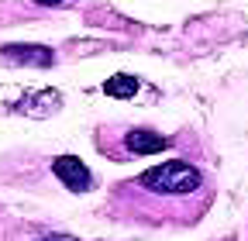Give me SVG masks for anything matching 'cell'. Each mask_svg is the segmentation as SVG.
<instances>
[{
    "label": "cell",
    "mask_w": 248,
    "mask_h": 241,
    "mask_svg": "<svg viewBox=\"0 0 248 241\" xmlns=\"http://www.w3.org/2000/svg\"><path fill=\"white\" fill-rule=\"evenodd\" d=\"M38 241H76L73 234H45V238H38Z\"/></svg>",
    "instance_id": "52a82bcc"
},
{
    "label": "cell",
    "mask_w": 248,
    "mask_h": 241,
    "mask_svg": "<svg viewBox=\"0 0 248 241\" xmlns=\"http://www.w3.org/2000/svg\"><path fill=\"white\" fill-rule=\"evenodd\" d=\"M97 145L107 159H135V155H155V152H166L169 138L152 131V128H117V124H104L97 131Z\"/></svg>",
    "instance_id": "7a4b0ae2"
},
{
    "label": "cell",
    "mask_w": 248,
    "mask_h": 241,
    "mask_svg": "<svg viewBox=\"0 0 248 241\" xmlns=\"http://www.w3.org/2000/svg\"><path fill=\"white\" fill-rule=\"evenodd\" d=\"M104 93H107V97H117V100H128V97L138 93V79L117 73V76H110V79L104 83Z\"/></svg>",
    "instance_id": "8992f818"
},
{
    "label": "cell",
    "mask_w": 248,
    "mask_h": 241,
    "mask_svg": "<svg viewBox=\"0 0 248 241\" xmlns=\"http://www.w3.org/2000/svg\"><path fill=\"white\" fill-rule=\"evenodd\" d=\"M210 179L203 169L183 159H169L155 169H145L138 179L121 183L110 193V210L131 224H193L210 203Z\"/></svg>",
    "instance_id": "6da1fadb"
},
{
    "label": "cell",
    "mask_w": 248,
    "mask_h": 241,
    "mask_svg": "<svg viewBox=\"0 0 248 241\" xmlns=\"http://www.w3.org/2000/svg\"><path fill=\"white\" fill-rule=\"evenodd\" d=\"M0 55L14 66H35V69H48L55 62V52L45 45H4Z\"/></svg>",
    "instance_id": "277c9868"
},
{
    "label": "cell",
    "mask_w": 248,
    "mask_h": 241,
    "mask_svg": "<svg viewBox=\"0 0 248 241\" xmlns=\"http://www.w3.org/2000/svg\"><path fill=\"white\" fill-rule=\"evenodd\" d=\"M52 169H55V176H59V183L66 186V190H73V193H86V190L93 186V172H90L76 155H59V159L52 162Z\"/></svg>",
    "instance_id": "3957f363"
},
{
    "label": "cell",
    "mask_w": 248,
    "mask_h": 241,
    "mask_svg": "<svg viewBox=\"0 0 248 241\" xmlns=\"http://www.w3.org/2000/svg\"><path fill=\"white\" fill-rule=\"evenodd\" d=\"M62 107V97H59V90H38V93H28L24 100L14 104L17 114H31V117H48L52 110Z\"/></svg>",
    "instance_id": "5b68a950"
},
{
    "label": "cell",
    "mask_w": 248,
    "mask_h": 241,
    "mask_svg": "<svg viewBox=\"0 0 248 241\" xmlns=\"http://www.w3.org/2000/svg\"><path fill=\"white\" fill-rule=\"evenodd\" d=\"M35 4H42V7H55V4H62V0H35Z\"/></svg>",
    "instance_id": "ba28073f"
}]
</instances>
